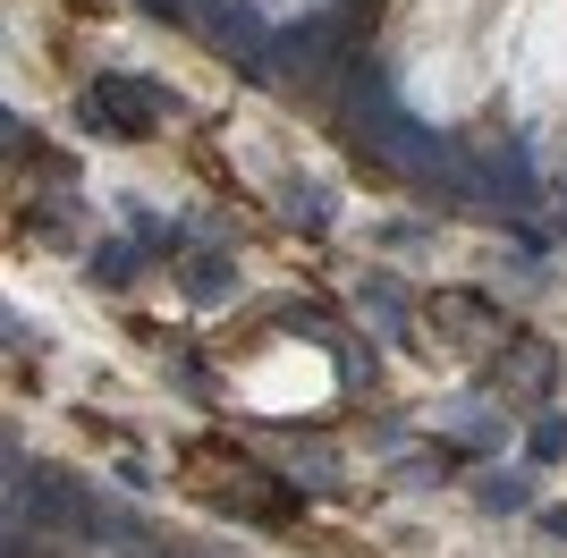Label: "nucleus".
<instances>
[{"instance_id": "f03ea898", "label": "nucleus", "mask_w": 567, "mask_h": 558, "mask_svg": "<svg viewBox=\"0 0 567 558\" xmlns=\"http://www.w3.org/2000/svg\"><path fill=\"white\" fill-rule=\"evenodd\" d=\"M364 9H373V0H348V9H322V18L271 34L262 76H271V85H331V76L348 69V34L364 25Z\"/></svg>"}, {"instance_id": "f8f14e48", "label": "nucleus", "mask_w": 567, "mask_h": 558, "mask_svg": "<svg viewBox=\"0 0 567 558\" xmlns=\"http://www.w3.org/2000/svg\"><path fill=\"white\" fill-rule=\"evenodd\" d=\"M229 279H237V271H229L220 255H195V262H187V297H195V304H220V297H229Z\"/></svg>"}, {"instance_id": "0eeeda50", "label": "nucleus", "mask_w": 567, "mask_h": 558, "mask_svg": "<svg viewBox=\"0 0 567 558\" xmlns=\"http://www.w3.org/2000/svg\"><path fill=\"white\" fill-rule=\"evenodd\" d=\"M213 18H204V34H213L220 51H237V60H255L262 69V51H271V34H262V18L246 9V0H204Z\"/></svg>"}, {"instance_id": "6e6552de", "label": "nucleus", "mask_w": 567, "mask_h": 558, "mask_svg": "<svg viewBox=\"0 0 567 558\" xmlns=\"http://www.w3.org/2000/svg\"><path fill=\"white\" fill-rule=\"evenodd\" d=\"M474 162H483V195L534 204V169H525V144H474Z\"/></svg>"}, {"instance_id": "20e7f679", "label": "nucleus", "mask_w": 567, "mask_h": 558, "mask_svg": "<svg viewBox=\"0 0 567 558\" xmlns=\"http://www.w3.org/2000/svg\"><path fill=\"white\" fill-rule=\"evenodd\" d=\"M424 330H432L450 355H492V348H508V339H499V304H492V297H466V288H441V297L424 304Z\"/></svg>"}, {"instance_id": "9d476101", "label": "nucleus", "mask_w": 567, "mask_h": 558, "mask_svg": "<svg viewBox=\"0 0 567 558\" xmlns=\"http://www.w3.org/2000/svg\"><path fill=\"white\" fill-rule=\"evenodd\" d=\"M280 211L297 220V229H322V220H331V186H322V178H288L280 186Z\"/></svg>"}, {"instance_id": "ddd939ff", "label": "nucleus", "mask_w": 567, "mask_h": 558, "mask_svg": "<svg viewBox=\"0 0 567 558\" xmlns=\"http://www.w3.org/2000/svg\"><path fill=\"white\" fill-rule=\"evenodd\" d=\"M355 304H364L381 330H406V304H399V288H390V279H364V288H355Z\"/></svg>"}, {"instance_id": "4468645a", "label": "nucleus", "mask_w": 567, "mask_h": 558, "mask_svg": "<svg viewBox=\"0 0 567 558\" xmlns=\"http://www.w3.org/2000/svg\"><path fill=\"white\" fill-rule=\"evenodd\" d=\"M525 448H534V465H559V457H567V423H559V415H534Z\"/></svg>"}, {"instance_id": "f257e3e1", "label": "nucleus", "mask_w": 567, "mask_h": 558, "mask_svg": "<svg viewBox=\"0 0 567 558\" xmlns=\"http://www.w3.org/2000/svg\"><path fill=\"white\" fill-rule=\"evenodd\" d=\"M178 483H187L195 499H213V508L271 516V525H280V516L297 508V490H280V483H271V474H262L255 457H237V448H220V441H195L187 457H178Z\"/></svg>"}, {"instance_id": "423d86ee", "label": "nucleus", "mask_w": 567, "mask_h": 558, "mask_svg": "<svg viewBox=\"0 0 567 558\" xmlns=\"http://www.w3.org/2000/svg\"><path fill=\"white\" fill-rule=\"evenodd\" d=\"M550 381H559V348H550V339H517V348H499V364H492L499 397H543Z\"/></svg>"}, {"instance_id": "39448f33", "label": "nucleus", "mask_w": 567, "mask_h": 558, "mask_svg": "<svg viewBox=\"0 0 567 558\" xmlns=\"http://www.w3.org/2000/svg\"><path fill=\"white\" fill-rule=\"evenodd\" d=\"M85 118L111 127V136H153L169 118V93L153 85V76H102V85L85 93Z\"/></svg>"}, {"instance_id": "2eb2a0df", "label": "nucleus", "mask_w": 567, "mask_h": 558, "mask_svg": "<svg viewBox=\"0 0 567 558\" xmlns=\"http://www.w3.org/2000/svg\"><path fill=\"white\" fill-rule=\"evenodd\" d=\"M94 271H102V279H127V271H136V246H102Z\"/></svg>"}, {"instance_id": "dca6fc26", "label": "nucleus", "mask_w": 567, "mask_h": 558, "mask_svg": "<svg viewBox=\"0 0 567 558\" xmlns=\"http://www.w3.org/2000/svg\"><path fill=\"white\" fill-rule=\"evenodd\" d=\"M543 534H559V541H567V508H550V516H543Z\"/></svg>"}, {"instance_id": "1a4fd4ad", "label": "nucleus", "mask_w": 567, "mask_h": 558, "mask_svg": "<svg viewBox=\"0 0 567 558\" xmlns=\"http://www.w3.org/2000/svg\"><path fill=\"white\" fill-rule=\"evenodd\" d=\"M441 432H450L457 448H499V432H508V423H499L483 397H457V406H441Z\"/></svg>"}, {"instance_id": "9b49d317", "label": "nucleus", "mask_w": 567, "mask_h": 558, "mask_svg": "<svg viewBox=\"0 0 567 558\" xmlns=\"http://www.w3.org/2000/svg\"><path fill=\"white\" fill-rule=\"evenodd\" d=\"M492 516H517V508H534V474L525 465H508V474H483V490H474Z\"/></svg>"}, {"instance_id": "7ed1b4c3", "label": "nucleus", "mask_w": 567, "mask_h": 558, "mask_svg": "<svg viewBox=\"0 0 567 558\" xmlns=\"http://www.w3.org/2000/svg\"><path fill=\"white\" fill-rule=\"evenodd\" d=\"M9 474H18V516L34 525V534H51V541H94L102 534V508L85 499L76 474H60V465H25L18 448H9Z\"/></svg>"}]
</instances>
